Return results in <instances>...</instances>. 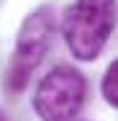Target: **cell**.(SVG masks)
<instances>
[{"mask_svg": "<svg viewBox=\"0 0 118 121\" xmlns=\"http://www.w3.org/2000/svg\"><path fill=\"white\" fill-rule=\"evenodd\" d=\"M85 77L74 67H54L51 72L39 82L33 108L44 121H72L85 100Z\"/></svg>", "mask_w": 118, "mask_h": 121, "instance_id": "3", "label": "cell"}, {"mask_svg": "<svg viewBox=\"0 0 118 121\" xmlns=\"http://www.w3.org/2000/svg\"><path fill=\"white\" fill-rule=\"evenodd\" d=\"M0 121H8V119H5V113H3V111H0Z\"/></svg>", "mask_w": 118, "mask_h": 121, "instance_id": "5", "label": "cell"}, {"mask_svg": "<svg viewBox=\"0 0 118 121\" xmlns=\"http://www.w3.org/2000/svg\"><path fill=\"white\" fill-rule=\"evenodd\" d=\"M100 90H103V98H105L113 108H118V59L110 62V67L105 70V77H103Z\"/></svg>", "mask_w": 118, "mask_h": 121, "instance_id": "4", "label": "cell"}, {"mask_svg": "<svg viewBox=\"0 0 118 121\" xmlns=\"http://www.w3.org/2000/svg\"><path fill=\"white\" fill-rule=\"evenodd\" d=\"M116 0H74L62 21V34L72 57L82 62L95 59L108 44V36L116 28Z\"/></svg>", "mask_w": 118, "mask_h": 121, "instance_id": "1", "label": "cell"}, {"mask_svg": "<svg viewBox=\"0 0 118 121\" xmlns=\"http://www.w3.org/2000/svg\"><path fill=\"white\" fill-rule=\"evenodd\" d=\"M51 34H54V13L49 5H41L26 16V21L21 23V31H18V39H16L8 75H5V88L10 93L18 95L28 85L31 75L36 72V67L41 65V59L49 52Z\"/></svg>", "mask_w": 118, "mask_h": 121, "instance_id": "2", "label": "cell"}]
</instances>
